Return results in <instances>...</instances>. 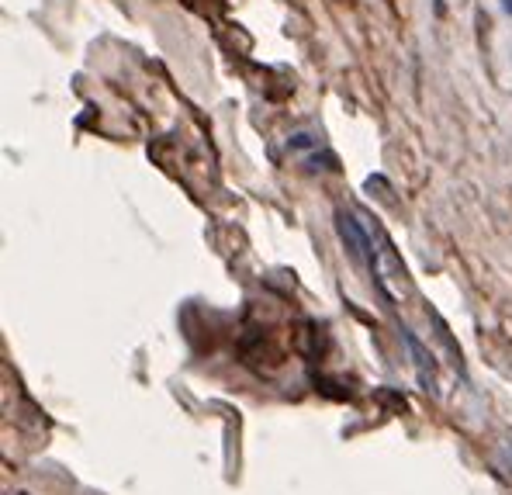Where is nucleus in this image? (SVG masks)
<instances>
[{
    "label": "nucleus",
    "mask_w": 512,
    "mask_h": 495,
    "mask_svg": "<svg viewBox=\"0 0 512 495\" xmlns=\"http://www.w3.org/2000/svg\"><path fill=\"white\" fill-rule=\"evenodd\" d=\"M509 11H512V0H509Z\"/></svg>",
    "instance_id": "obj_1"
}]
</instances>
